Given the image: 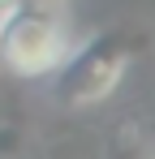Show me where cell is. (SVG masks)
Listing matches in <instances>:
<instances>
[{
    "instance_id": "cell-1",
    "label": "cell",
    "mask_w": 155,
    "mask_h": 159,
    "mask_svg": "<svg viewBox=\"0 0 155 159\" xmlns=\"http://www.w3.org/2000/svg\"><path fill=\"white\" fill-rule=\"evenodd\" d=\"M69 60V30L65 22L39 9V4H17L0 22V65L17 78H48Z\"/></svg>"
},
{
    "instance_id": "cell-2",
    "label": "cell",
    "mask_w": 155,
    "mask_h": 159,
    "mask_svg": "<svg viewBox=\"0 0 155 159\" xmlns=\"http://www.w3.org/2000/svg\"><path fill=\"white\" fill-rule=\"evenodd\" d=\"M121 69H125V56H86L69 78V99L73 103H99L112 95V86L121 82Z\"/></svg>"
},
{
    "instance_id": "cell-3",
    "label": "cell",
    "mask_w": 155,
    "mask_h": 159,
    "mask_svg": "<svg viewBox=\"0 0 155 159\" xmlns=\"http://www.w3.org/2000/svg\"><path fill=\"white\" fill-rule=\"evenodd\" d=\"M17 4H22V0H0V22H4V17H9V13H13Z\"/></svg>"
},
{
    "instance_id": "cell-4",
    "label": "cell",
    "mask_w": 155,
    "mask_h": 159,
    "mask_svg": "<svg viewBox=\"0 0 155 159\" xmlns=\"http://www.w3.org/2000/svg\"><path fill=\"white\" fill-rule=\"evenodd\" d=\"M151 159H155V155H151Z\"/></svg>"
}]
</instances>
